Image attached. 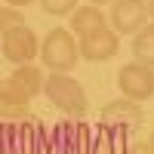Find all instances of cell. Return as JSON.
Here are the masks:
<instances>
[{
	"label": "cell",
	"instance_id": "6da1fadb",
	"mask_svg": "<svg viewBox=\"0 0 154 154\" xmlns=\"http://www.w3.org/2000/svg\"><path fill=\"white\" fill-rule=\"evenodd\" d=\"M43 93H46V99L53 102L59 111H65L68 117H80V114L89 111L86 89L80 86V80H74L71 74L49 71V74H46V80H43Z\"/></svg>",
	"mask_w": 154,
	"mask_h": 154
},
{
	"label": "cell",
	"instance_id": "ba28073f",
	"mask_svg": "<svg viewBox=\"0 0 154 154\" xmlns=\"http://www.w3.org/2000/svg\"><path fill=\"white\" fill-rule=\"evenodd\" d=\"M108 25V16L102 12V6H93V3H83L71 12V34L83 37V34H93L99 28Z\"/></svg>",
	"mask_w": 154,
	"mask_h": 154
},
{
	"label": "cell",
	"instance_id": "4fadbf2b",
	"mask_svg": "<svg viewBox=\"0 0 154 154\" xmlns=\"http://www.w3.org/2000/svg\"><path fill=\"white\" fill-rule=\"evenodd\" d=\"M16 25H25L22 9H16V6H0V34L9 31V28H16Z\"/></svg>",
	"mask_w": 154,
	"mask_h": 154
},
{
	"label": "cell",
	"instance_id": "277c9868",
	"mask_svg": "<svg viewBox=\"0 0 154 154\" xmlns=\"http://www.w3.org/2000/svg\"><path fill=\"white\" fill-rule=\"evenodd\" d=\"M0 49H3V59L6 62H12V65H28V62L37 59L40 40H37V34L28 28V25H16V28L3 31V37H0Z\"/></svg>",
	"mask_w": 154,
	"mask_h": 154
},
{
	"label": "cell",
	"instance_id": "3957f363",
	"mask_svg": "<svg viewBox=\"0 0 154 154\" xmlns=\"http://www.w3.org/2000/svg\"><path fill=\"white\" fill-rule=\"evenodd\" d=\"M117 89L123 99H133L142 105L145 99L154 96V68L151 65H142V62H126L117 74Z\"/></svg>",
	"mask_w": 154,
	"mask_h": 154
},
{
	"label": "cell",
	"instance_id": "ac0fdd59",
	"mask_svg": "<svg viewBox=\"0 0 154 154\" xmlns=\"http://www.w3.org/2000/svg\"><path fill=\"white\" fill-rule=\"evenodd\" d=\"M86 3H93V6H102V3H111V0H86Z\"/></svg>",
	"mask_w": 154,
	"mask_h": 154
},
{
	"label": "cell",
	"instance_id": "7c38bea8",
	"mask_svg": "<svg viewBox=\"0 0 154 154\" xmlns=\"http://www.w3.org/2000/svg\"><path fill=\"white\" fill-rule=\"evenodd\" d=\"M37 3L43 6V12L46 16H68V12H74L77 6V0H37Z\"/></svg>",
	"mask_w": 154,
	"mask_h": 154
},
{
	"label": "cell",
	"instance_id": "9c48e42d",
	"mask_svg": "<svg viewBox=\"0 0 154 154\" xmlns=\"http://www.w3.org/2000/svg\"><path fill=\"white\" fill-rule=\"evenodd\" d=\"M6 80L16 86V89H22L28 99H34V96H40L43 93V68H37L34 62H28V65H16V71H12Z\"/></svg>",
	"mask_w": 154,
	"mask_h": 154
},
{
	"label": "cell",
	"instance_id": "2e32d148",
	"mask_svg": "<svg viewBox=\"0 0 154 154\" xmlns=\"http://www.w3.org/2000/svg\"><path fill=\"white\" fill-rule=\"evenodd\" d=\"M145 9H148V22H154V0H145Z\"/></svg>",
	"mask_w": 154,
	"mask_h": 154
},
{
	"label": "cell",
	"instance_id": "8fae6325",
	"mask_svg": "<svg viewBox=\"0 0 154 154\" xmlns=\"http://www.w3.org/2000/svg\"><path fill=\"white\" fill-rule=\"evenodd\" d=\"M133 56L136 62H142V65H151L154 68V22L142 25L136 34H133Z\"/></svg>",
	"mask_w": 154,
	"mask_h": 154
},
{
	"label": "cell",
	"instance_id": "7a4b0ae2",
	"mask_svg": "<svg viewBox=\"0 0 154 154\" xmlns=\"http://www.w3.org/2000/svg\"><path fill=\"white\" fill-rule=\"evenodd\" d=\"M37 56H40L43 68L68 74V71L77 65V59H80V53H77V37H74L68 28H53V31L43 37Z\"/></svg>",
	"mask_w": 154,
	"mask_h": 154
},
{
	"label": "cell",
	"instance_id": "8992f818",
	"mask_svg": "<svg viewBox=\"0 0 154 154\" xmlns=\"http://www.w3.org/2000/svg\"><path fill=\"white\" fill-rule=\"evenodd\" d=\"M108 22L114 34H136L142 25H148L145 0H111Z\"/></svg>",
	"mask_w": 154,
	"mask_h": 154
},
{
	"label": "cell",
	"instance_id": "e0dca14e",
	"mask_svg": "<svg viewBox=\"0 0 154 154\" xmlns=\"http://www.w3.org/2000/svg\"><path fill=\"white\" fill-rule=\"evenodd\" d=\"M148 148H151V154H154V130H151V136H148Z\"/></svg>",
	"mask_w": 154,
	"mask_h": 154
},
{
	"label": "cell",
	"instance_id": "52a82bcc",
	"mask_svg": "<svg viewBox=\"0 0 154 154\" xmlns=\"http://www.w3.org/2000/svg\"><path fill=\"white\" fill-rule=\"evenodd\" d=\"M142 120H145V111L133 99H114L102 108V123L111 126V130H130V126L142 123Z\"/></svg>",
	"mask_w": 154,
	"mask_h": 154
},
{
	"label": "cell",
	"instance_id": "5b68a950",
	"mask_svg": "<svg viewBox=\"0 0 154 154\" xmlns=\"http://www.w3.org/2000/svg\"><path fill=\"white\" fill-rule=\"evenodd\" d=\"M77 53L86 62H108V59H114L120 53V34H114L105 25V28H99L93 34H83L77 40Z\"/></svg>",
	"mask_w": 154,
	"mask_h": 154
},
{
	"label": "cell",
	"instance_id": "5bb4252c",
	"mask_svg": "<svg viewBox=\"0 0 154 154\" xmlns=\"http://www.w3.org/2000/svg\"><path fill=\"white\" fill-rule=\"evenodd\" d=\"M123 154H151V148H148V142H136V145H130Z\"/></svg>",
	"mask_w": 154,
	"mask_h": 154
},
{
	"label": "cell",
	"instance_id": "30bf717a",
	"mask_svg": "<svg viewBox=\"0 0 154 154\" xmlns=\"http://www.w3.org/2000/svg\"><path fill=\"white\" fill-rule=\"evenodd\" d=\"M28 96L22 93V89H16L9 80H0V117H6V120H12V117H22L25 111H28Z\"/></svg>",
	"mask_w": 154,
	"mask_h": 154
},
{
	"label": "cell",
	"instance_id": "9a60e30c",
	"mask_svg": "<svg viewBox=\"0 0 154 154\" xmlns=\"http://www.w3.org/2000/svg\"><path fill=\"white\" fill-rule=\"evenodd\" d=\"M28 3H34V0H6V6H16V9H25Z\"/></svg>",
	"mask_w": 154,
	"mask_h": 154
}]
</instances>
